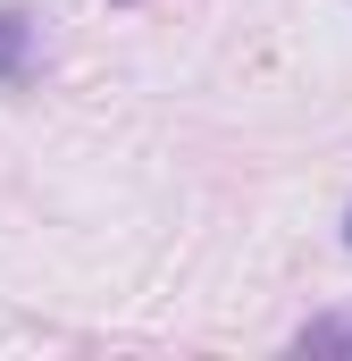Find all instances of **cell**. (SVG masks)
Returning a JSON list of instances; mask_svg holds the SVG:
<instances>
[{
	"mask_svg": "<svg viewBox=\"0 0 352 361\" xmlns=\"http://www.w3.org/2000/svg\"><path fill=\"white\" fill-rule=\"evenodd\" d=\"M25 51H34V25L17 8H0V76H25Z\"/></svg>",
	"mask_w": 352,
	"mask_h": 361,
	"instance_id": "1",
	"label": "cell"
},
{
	"mask_svg": "<svg viewBox=\"0 0 352 361\" xmlns=\"http://www.w3.org/2000/svg\"><path fill=\"white\" fill-rule=\"evenodd\" d=\"M344 235H352V219H344Z\"/></svg>",
	"mask_w": 352,
	"mask_h": 361,
	"instance_id": "2",
	"label": "cell"
}]
</instances>
